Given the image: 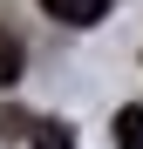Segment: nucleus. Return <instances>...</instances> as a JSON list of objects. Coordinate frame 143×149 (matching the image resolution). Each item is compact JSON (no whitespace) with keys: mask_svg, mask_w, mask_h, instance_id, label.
Here are the masks:
<instances>
[{"mask_svg":"<svg viewBox=\"0 0 143 149\" xmlns=\"http://www.w3.org/2000/svg\"><path fill=\"white\" fill-rule=\"evenodd\" d=\"M116 149H143V102H130L116 115Z\"/></svg>","mask_w":143,"mask_h":149,"instance_id":"7ed1b4c3","label":"nucleus"},{"mask_svg":"<svg viewBox=\"0 0 143 149\" xmlns=\"http://www.w3.org/2000/svg\"><path fill=\"white\" fill-rule=\"evenodd\" d=\"M34 149H75V129L68 122H34Z\"/></svg>","mask_w":143,"mask_h":149,"instance_id":"20e7f679","label":"nucleus"},{"mask_svg":"<svg viewBox=\"0 0 143 149\" xmlns=\"http://www.w3.org/2000/svg\"><path fill=\"white\" fill-rule=\"evenodd\" d=\"M48 14L61 20V27H95V20L109 14V0H41Z\"/></svg>","mask_w":143,"mask_h":149,"instance_id":"f257e3e1","label":"nucleus"},{"mask_svg":"<svg viewBox=\"0 0 143 149\" xmlns=\"http://www.w3.org/2000/svg\"><path fill=\"white\" fill-rule=\"evenodd\" d=\"M20 68H27V54H20V41L0 27V88H14V81H20Z\"/></svg>","mask_w":143,"mask_h":149,"instance_id":"f03ea898","label":"nucleus"}]
</instances>
